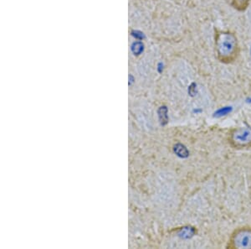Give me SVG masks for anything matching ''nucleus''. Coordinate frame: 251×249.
<instances>
[{
	"mask_svg": "<svg viewBox=\"0 0 251 249\" xmlns=\"http://www.w3.org/2000/svg\"><path fill=\"white\" fill-rule=\"evenodd\" d=\"M226 248L251 249V225H245L235 228L229 235Z\"/></svg>",
	"mask_w": 251,
	"mask_h": 249,
	"instance_id": "7ed1b4c3",
	"label": "nucleus"
},
{
	"mask_svg": "<svg viewBox=\"0 0 251 249\" xmlns=\"http://www.w3.org/2000/svg\"><path fill=\"white\" fill-rule=\"evenodd\" d=\"M214 46L215 57L220 63L230 65L240 57V41L233 30L214 28Z\"/></svg>",
	"mask_w": 251,
	"mask_h": 249,
	"instance_id": "f257e3e1",
	"label": "nucleus"
},
{
	"mask_svg": "<svg viewBox=\"0 0 251 249\" xmlns=\"http://www.w3.org/2000/svg\"><path fill=\"white\" fill-rule=\"evenodd\" d=\"M232 9L238 12H245L251 4V0H226Z\"/></svg>",
	"mask_w": 251,
	"mask_h": 249,
	"instance_id": "20e7f679",
	"label": "nucleus"
},
{
	"mask_svg": "<svg viewBox=\"0 0 251 249\" xmlns=\"http://www.w3.org/2000/svg\"><path fill=\"white\" fill-rule=\"evenodd\" d=\"M228 146L235 150L251 149V125L234 127L228 130L226 137Z\"/></svg>",
	"mask_w": 251,
	"mask_h": 249,
	"instance_id": "f03ea898",
	"label": "nucleus"
}]
</instances>
